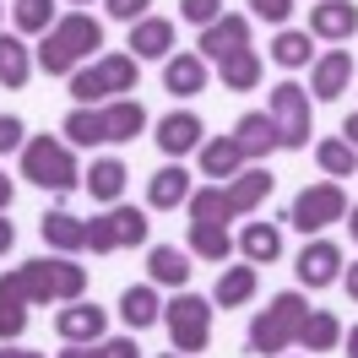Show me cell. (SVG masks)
Returning <instances> with one entry per match:
<instances>
[{
	"instance_id": "44",
	"label": "cell",
	"mask_w": 358,
	"mask_h": 358,
	"mask_svg": "<svg viewBox=\"0 0 358 358\" xmlns=\"http://www.w3.org/2000/svg\"><path fill=\"white\" fill-rule=\"evenodd\" d=\"M60 358H98V342H66Z\"/></svg>"
},
{
	"instance_id": "23",
	"label": "cell",
	"mask_w": 358,
	"mask_h": 358,
	"mask_svg": "<svg viewBox=\"0 0 358 358\" xmlns=\"http://www.w3.org/2000/svg\"><path fill=\"white\" fill-rule=\"evenodd\" d=\"M234 141H239V152H245V157H266L271 147H277V125H271V114H239Z\"/></svg>"
},
{
	"instance_id": "48",
	"label": "cell",
	"mask_w": 358,
	"mask_h": 358,
	"mask_svg": "<svg viewBox=\"0 0 358 358\" xmlns=\"http://www.w3.org/2000/svg\"><path fill=\"white\" fill-rule=\"evenodd\" d=\"M342 342H348V358H358V326H353V331H342Z\"/></svg>"
},
{
	"instance_id": "8",
	"label": "cell",
	"mask_w": 358,
	"mask_h": 358,
	"mask_svg": "<svg viewBox=\"0 0 358 358\" xmlns=\"http://www.w3.org/2000/svg\"><path fill=\"white\" fill-rule=\"evenodd\" d=\"M348 217V196H342V185H331V179H320V185H304L299 196H293L288 206V223L310 239V234H320V228H331Z\"/></svg>"
},
{
	"instance_id": "16",
	"label": "cell",
	"mask_w": 358,
	"mask_h": 358,
	"mask_svg": "<svg viewBox=\"0 0 358 358\" xmlns=\"http://www.w3.org/2000/svg\"><path fill=\"white\" fill-rule=\"evenodd\" d=\"M250 49V17H217L212 27H201V55L206 60H228Z\"/></svg>"
},
{
	"instance_id": "42",
	"label": "cell",
	"mask_w": 358,
	"mask_h": 358,
	"mask_svg": "<svg viewBox=\"0 0 358 358\" xmlns=\"http://www.w3.org/2000/svg\"><path fill=\"white\" fill-rule=\"evenodd\" d=\"M103 6H109V17H114V22H141L152 0H103Z\"/></svg>"
},
{
	"instance_id": "5",
	"label": "cell",
	"mask_w": 358,
	"mask_h": 358,
	"mask_svg": "<svg viewBox=\"0 0 358 358\" xmlns=\"http://www.w3.org/2000/svg\"><path fill=\"white\" fill-rule=\"evenodd\" d=\"M163 326H169V342L174 353H201L212 342V299L179 288L169 304H163Z\"/></svg>"
},
{
	"instance_id": "14",
	"label": "cell",
	"mask_w": 358,
	"mask_h": 358,
	"mask_svg": "<svg viewBox=\"0 0 358 358\" xmlns=\"http://www.w3.org/2000/svg\"><path fill=\"white\" fill-rule=\"evenodd\" d=\"M157 147H163L169 157L196 152V147H201V114H190V109L163 114V120H157Z\"/></svg>"
},
{
	"instance_id": "33",
	"label": "cell",
	"mask_w": 358,
	"mask_h": 358,
	"mask_svg": "<svg viewBox=\"0 0 358 358\" xmlns=\"http://www.w3.org/2000/svg\"><path fill=\"white\" fill-rule=\"evenodd\" d=\"M190 223H228L234 217V206H228L223 185H206V190H190Z\"/></svg>"
},
{
	"instance_id": "28",
	"label": "cell",
	"mask_w": 358,
	"mask_h": 358,
	"mask_svg": "<svg viewBox=\"0 0 358 358\" xmlns=\"http://www.w3.org/2000/svg\"><path fill=\"white\" fill-rule=\"evenodd\" d=\"M120 315H125V326H131V331H147L152 320H163V304H157V293L141 282V288H125V299H120Z\"/></svg>"
},
{
	"instance_id": "15",
	"label": "cell",
	"mask_w": 358,
	"mask_h": 358,
	"mask_svg": "<svg viewBox=\"0 0 358 358\" xmlns=\"http://www.w3.org/2000/svg\"><path fill=\"white\" fill-rule=\"evenodd\" d=\"M310 33L315 38H331V44L353 38L358 33V6L353 0H320V6L310 11Z\"/></svg>"
},
{
	"instance_id": "45",
	"label": "cell",
	"mask_w": 358,
	"mask_h": 358,
	"mask_svg": "<svg viewBox=\"0 0 358 358\" xmlns=\"http://www.w3.org/2000/svg\"><path fill=\"white\" fill-rule=\"evenodd\" d=\"M342 141L358 152V114H348V120H342Z\"/></svg>"
},
{
	"instance_id": "21",
	"label": "cell",
	"mask_w": 358,
	"mask_h": 358,
	"mask_svg": "<svg viewBox=\"0 0 358 358\" xmlns=\"http://www.w3.org/2000/svg\"><path fill=\"white\" fill-rule=\"evenodd\" d=\"M179 201H190V174H185V163H179V169H157V174L147 179V206L174 212Z\"/></svg>"
},
{
	"instance_id": "32",
	"label": "cell",
	"mask_w": 358,
	"mask_h": 358,
	"mask_svg": "<svg viewBox=\"0 0 358 358\" xmlns=\"http://www.w3.org/2000/svg\"><path fill=\"white\" fill-rule=\"evenodd\" d=\"M228 250H234V239H228L223 223H190V255H201V261H228Z\"/></svg>"
},
{
	"instance_id": "54",
	"label": "cell",
	"mask_w": 358,
	"mask_h": 358,
	"mask_svg": "<svg viewBox=\"0 0 358 358\" xmlns=\"http://www.w3.org/2000/svg\"><path fill=\"white\" fill-rule=\"evenodd\" d=\"M163 358H179V353H163Z\"/></svg>"
},
{
	"instance_id": "31",
	"label": "cell",
	"mask_w": 358,
	"mask_h": 358,
	"mask_svg": "<svg viewBox=\"0 0 358 358\" xmlns=\"http://www.w3.org/2000/svg\"><path fill=\"white\" fill-rule=\"evenodd\" d=\"M217 66H223V87L228 92H250L261 82V55H255V49H239V55H228Z\"/></svg>"
},
{
	"instance_id": "19",
	"label": "cell",
	"mask_w": 358,
	"mask_h": 358,
	"mask_svg": "<svg viewBox=\"0 0 358 358\" xmlns=\"http://www.w3.org/2000/svg\"><path fill=\"white\" fill-rule=\"evenodd\" d=\"M38 234H44V245L60 250V255L87 250V223H76L71 212H44V217H38Z\"/></svg>"
},
{
	"instance_id": "27",
	"label": "cell",
	"mask_w": 358,
	"mask_h": 358,
	"mask_svg": "<svg viewBox=\"0 0 358 358\" xmlns=\"http://www.w3.org/2000/svg\"><path fill=\"white\" fill-rule=\"evenodd\" d=\"M239 163H245V152H239L234 136H217V141H206V147H201V174L206 179H234V174H239Z\"/></svg>"
},
{
	"instance_id": "35",
	"label": "cell",
	"mask_w": 358,
	"mask_h": 358,
	"mask_svg": "<svg viewBox=\"0 0 358 358\" xmlns=\"http://www.w3.org/2000/svg\"><path fill=\"white\" fill-rule=\"evenodd\" d=\"M310 33H293V27H282L277 38H271V60L277 66H288V71H299V66H310Z\"/></svg>"
},
{
	"instance_id": "52",
	"label": "cell",
	"mask_w": 358,
	"mask_h": 358,
	"mask_svg": "<svg viewBox=\"0 0 358 358\" xmlns=\"http://www.w3.org/2000/svg\"><path fill=\"white\" fill-rule=\"evenodd\" d=\"M11 353H17V348H6V342H0V358H11Z\"/></svg>"
},
{
	"instance_id": "25",
	"label": "cell",
	"mask_w": 358,
	"mask_h": 358,
	"mask_svg": "<svg viewBox=\"0 0 358 358\" xmlns=\"http://www.w3.org/2000/svg\"><path fill=\"white\" fill-rule=\"evenodd\" d=\"M147 271H152V282H163V288H185V282H190V261H185V250H174V245L147 250Z\"/></svg>"
},
{
	"instance_id": "1",
	"label": "cell",
	"mask_w": 358,
	"mask_h": 358,
	"mask_svg": "<svg viewBox=\"0 0 358 358\" xmlns=\"http://www.w3.org/2000/svg\"><path fill=\"white\" fill-rule=\"evenodd\" d=\"M82 288H87V266H76L71 255H44L0 277V304H55V299L76 304Z\"/></svg>"
},
{
	"instance_id": "7",
	"label": "cell",
	"mask_w": 358,
	"mask_h": 358,
	"mask_svg": "<svg viewBox=\"0 0 358 358\" xmlns=\"http://www.w3.org/2000/svg\"><path fill=\"white\" fill-rule=\"evenodd\" d=\"M266 114L277 125V147H288V152L310 147V92L299 82H277L266 98Z\"/></svg>"
},
{
	"instance_id": "36",
	"label": "cell",
	"mask_w": 358,
	"mask_h": 358,
	"mask_svg": "<svg viewBox=\"0 0 358 358\" xmlns=\"http://www.w3.org/2000/svg\"><path fill=\"white\" fill-rule=\"evenodd\" d=\"M11 17H17V33H49L55 27V6L49 0H17Z\"/></svg>"
},
{
	"instance_id": "47",
	"label": "cell",
	"mask_w": 358,
	"mask_h": 358,
	"mask_svg": "<svg viewBox=\"0 0 358 358\" xmlns=\"http://www.w3.org/2000/svg\"><path fill=\"white\" fill-rule=\"evenodd\" d=\"M11 245H17V228H11V223H6V217H0V255H6V250H11Z\"/></svg>"
},
{
	"instance_id": "9",
	"label": "cell",
	"mask_w": 358,
	"mask_h": 358,
	"mask_svg": "<svg viewBox=\"0 0 358 358\" xmlns=\"http://www.w3.org/2000/svg\"><path fill=\"white\" fill-rule=\"evenodd\" d=\"M147 212H136V206H114L103 217H92L87 223V250L92 255H114V250H136L147 245Z\"/></svg>"
},
{
	"instance_id": "34",
	"label": "cell",
	"mask_w": 358,
	"mask_h": 358,
	"mask_svg": "<svg viewBox=\"0 0 358 358\" xmlns=\"http://www.w3.org/2000/svg\"><path fill=\"white\" fill-rule=\"evenodd\" d=\"M315 163L326 169L331 179H353V169H358V152L342 141V136H326L320 147H315Z\"/></svg>"
},
{
	"instance_id": "24",
	"label": "cell",
	"mask_w": 358,
	"mask_h": 358,
	"mask_svg": "<svg viewBox=\"0 0 358 358\" xmlns=\"http://www.w3.org/2000/svg\"><path fill=\"white\" fill-rule=\"evenodd\" d=\"M239 250H245L250 266H266V261L282 255V228L277 223H250L245 234H239Z\"/></svg>"
},
{
	"instance_id": "40",
	"label": "cell",
	"mask_w": 358,
	"mask_h": 358,
	"mask_svg": "<svg viewBox=\"0 0 358 358\" xmlns=\"http://www.w3.org/2000/svg\"><path fill=\"white\" fill-rule=\"evenodd\" d=\"M17 147H27L22 120H17V114H0V157H6V152H17Z\"/></svg>"
},
{
	"instance_id": "39",
	"label": "cell",
	"mask_w": 358,
	"mask_h": 358,
	"mask_svg": "<svg viewBox=\"0 0 358 358\" xmlns=\"http://www.w3.org/2000/svg\"><path fill=\"white\" fill-rule=\"evenodd\" d=\"M27 331V310L22 304H0V342H17Z\"/></svg>"
},
{
	"instance_id": "26",
	"label": "cell",
	"mask_w": 358,
	"mask_h": 358,
	"mask_svg": "<svg viewBox=\"0 0 358 358\" xmlns=\"http://www.w3.org/2000/svg\"><path fill=\"white\" fill-rule=\"evenodd\" d=\"M27 76H33V55H27V44L17 38V33H0V82L17 92V87H27Z\"/></svg>"
},
{
	"instance_id": "41",
	"label": "cell",
	"mask_w": 358,
	"mask_h": 358,
	"mask_svg": "<svg viewBox=\"0 0 358 358\" xmlns=\"http://www.w3.org/2000/svg\"><path fill=\"white\" fill-rule=\"evenodd\" d=\"M250 11H255V17H261V22H288L293 17V0H250Z\"/></svg>"
},
{
	"instance_id": "38",
	"label": "cell",
	"mask_w": 358,
	"mask_h": 358,
	"mask_svg": "<svg viewBox=\"0 0 358 358\" xmlns=\"http://www.w3.org/2000/svg\"><path fill=\"white\" fill-rule=\"evenodd\" d=\"M179 17L196 27H212L217 17H223V0H179Z\"/></svg>"
},
{
	"instance_id": "2",
	"label": "cell",
	"mask_w": 358,
	"mask_h": 358,
	"mask_svg": "<svg viewBox=\"0 0 358 358\" xmlns=\"http://www.w3.org/2000/svg\"><path fill=\"white\" fill-rule=\"evenodd\" d=\"M92 49H103V22H92L87 11H71L44 33L38 66H44V76H71V71H82Z\"/></svg>"
},
{
	"instance_id": "18",
	"label": "cell",
	"mask_w": 358,
	"mask_h": 358,
	"mask_svg": "<svg viewBox=\"0 0 358 358\" xmlns=\"http://www.w3.org/2000/svg\"><path fill=\"white\" fill-rule=\"evenodd\" d=\"M271 185H277V179H271L266 169H245V174H234V179L223 185V196H228V206H234V217H239V212H255V206L271 196Z\"/></svg>"
},
{
	"instance_id": "13",
	"label": "cell",
	"mask_w": 358,
	"mask_h": 358,
	"mask_svg": "<svg viewBox=\"0 0 358 358\" xmlns=\"http://www.w3.org/2000/svg\"><path fill=\"white\" fill-rule=\"evenodd\" d=\"M55 331H60V342H103V331H109V315L98 310V304H71V310L55 315Z\"/></svg>"
},
{
	"instance_id": "51",
	"label": "cell",
	"mask_w": 358,
	"mask_h": 358,
	"mask_svg": "<svg viewBox=\"0 0 358 358\" xmlns=\"http://www.w3.org/2000/svg\"><path fill=\"white\" fill-rule=\"evenodd\" d=\"M348 228H353V239H358V206H353V223H348Z\"/></svg>"
},
{
	"instance_id": "49",
	"label": "cell",
	"mask_w": 358,
	"mask_h": 358,
	"mask_svg": "<svg viewBox=\"0 0 358 358\" xmlns=\"http://www.w3.org/2000/svg\"><path fill=\"white\" fill-rule=\"evenodd\" d=\"M6 206H11V179L0 174V212H6Z\"/></svg>"
},
{
	"instance_id": "29",
	"label": "cell",
	"mask_w": 358,
	"mask_h": 358,
	"mask_svg": "<svg viewBox=\"0 0 358 358\" xmlns=\"http://www.w3.org/2000/svg\"><path fill=\"white\" fill-rule=\"evenodd\" d=\"M250 293H255V266H228L223 277H217V288H212V304H223V310H239Z\"/></svg>"
},
{
	"instance_id": "53",
	"label": "cell",
	"mask_w": 358,
	"mask_h": 358,
	"mask_svg": "<svg viewBox=\"0 0 358 358\" xmlns=\"http://www.w3.org/2000/svg\"><path fill=\"white\" fill-rule=\"evenodd\" d=\"M71 6H87V0H71Z\"/></svg>"
},
{
	"instance_id": "17",
	"label": "cell",
	"mask_w": 358,
	"mask_h": 358,
	"mask_svg": "<svg viewBox=\"0 0 358 358\" xmlns=\"http://www.w3.org/2000/svg\"><path fill=\"white\" fill-rule=\"evenodd\" d=\"M131 49H136V60H169L174 22H169V17H141V22H131Z\"/></svg>"
},
{
	"instance_id": "10",
	"label": "cell",
	"mask_w": 358,
	"mask_h": 358,
	"mask_svg": "<svg viewBox=\"0 0 358 358\" xmlns=\"http://www.w3.org/2000/svg\"><path fill=\"white\" fill-rule=\"evenodd\" d=\"M299 282L304 288H331L342 282V250L331 239H310V245L299 250Z\"/></svg>"
},
{
	"instance_id": "22",
	"label": "cell",
	"mask_w": 358,
	"mask_h": 358,
	"mask_svg": "<svg viewBox=\"0 0 358 358\" xmlns=\"http://www.w3.org/2000/svg\"><path fill=\"white\" fill-rule=\"evenodd\" d=\"M163 87L179 92V98L201 92L206 87V60L201 55H174V60H163Z\"/></svg>"
},
{
	"instance_id": "11",
	"label": "cell",
	"mask_w": 358,
	"mask_h": 358,
	"mask_svg": "<svg viewBox=\"0 0 358 358\" xmlns=\"http://www.w3.org/2000/svg\"><path fill=\"white\" fill-rule=\"evenodd\" d=\"M98 131L103 141H136L147 131V109L136 98H114V103H98Z\"/></svg>"
},
{
	"instance_id": "30",
	"label": "cell",
	"mask_w": 358,
	"mask_h": 358,
	"mask_svg": "<svg viewBox=\"0 0 358 358\" xmlns=\"http://www.w3.org/2000/svg\"><path fill=\"white\" fill-rule=\"evenodd\" d=\"M125 163L120 157H98L92 163V174H87V190H92V201H120V190H125Z\"/></svg>"
},
{
	"instance_id": "6",
	"label": "cell",
	"mask_w": 358,
	"mask_h": 358,
	"mask_svg": "<svg viewBox=\"0 0 358 358\" xmlns=\"http://www.w3.org/2000/svg\"><path fill=\"white\" fill-rule=\"evenodd\" d=\"M22 179H33L38 190H76V157H71L66 141L55 136H33L22 147Z\"/></svg>"
},
{
	"instance_id": "50",
	"label": "cell",
	"mask_w": 358,
	"mask_h": 358,
	"mask_svg": "<svg viewBox=\"0 0 358 358\" xmlns=\"http://www.w3.org/2000/svg\"><path fill=\"white\" fill-rule=\"evenodd\" d=\"M11 358H44V353H22V348H17V353H11Z\"/></svg>"
},
{
	"instance_id": "37",
	"label": "cell",
	"mask_w": 358,
	"mask_h": 358,
	"mask_svg": "<svg viewBox=\"0 0 358 358\" xmlns=\"http://www.w3.org/2000/svg\"><path fill=\"white\" fill-rule=\"evenodd\" d=\"M60 131H66L76 147H103V131H98V109H71Z\"/></svg>"
},
{
	"instance_id": "4",
	"label": "cell",
	"mask_w": 358,
	"mask_h": 358,
	"mask_svg": "<svg viewBox=\"0 0 358 358\" xmlns=\"http://www.w3.org/2000/svg\"><path fill=\"white\" fill-rule=\"evenodd\" d=\"M310 315V304H304V293H277L266 310L250 320V353H282L293 336H299V320Z\"/></svg>"
},
{
	"instance_id": "12",
	"label": "cell",
	"mask_w": 358,
	"mask_h": 358,
	"mask_svg": "<svg viewBox=\"0 0 358 358\" xmlns=\"http://www.w3.org/2000/svg\"><path fill=\"white\" fill-rule=\"evenodd\" d=\"M348 82H353V55H348V49H326L310 66V92L315 98H342Z\"/></svg>"
},
{
	"instance_id": "43",
	"label": "cell",
	"mask_w": 358,
	"mask_h": 358,
	"mask_svg": "<svg viewBox=\"0 0 358 358\" xmlns=\"http://www.w3.org/2000/svg\"><path fill=\"white\" fill-rule=\"evenodd\" d=\"M98 358H141L131 336H109V342H98Z\"/></svg>"
},
{
	"instance_id": "20",
	"label": "cell",
	"mask_w": 358,
	"mask_h": 358,
	"mask_svg": "<svg viewBox=\"0 0 358 358\" xmlns=\"http://www.w3.org/2000/svg\"><path fill=\"white\" fill-rule=\"evenodd\" d=\"M304 353H331L336 342H342V320H336L331 310H310L304 320H299V336H293Z\"/></svg>"
},
{
	"instance_id": "46",
	"label": "cell",
	"mask_w": 358,
	"mask_h": 358,
	"mask_svg": "<svg viewBox=\"0 0 358 358\" xmlns=\"http://www.w3.org/2000/svg\"><path fill=\"white\" fill-rule=\"evenodd\" d=\"M342 288H348V299H353V304H358V261H353V266H348V271H342Z\"/></svg>"
},
{
	"instance_id": "3",
	"label": "cell",
	"mask_w": 358,
	"mask_h": 358,
	"mask_svg": "<svg viewBox=\"0 0 358 358\" xmlns=\"http://www.w3.org/2000/svg\"><path fill=\"white\" fill-rule=\"evenodd\" d=\"M120 92H136V55H103L92 66L71 71V98L82 109H98V103H114Z\"/></svg>"
}]
</instances>
